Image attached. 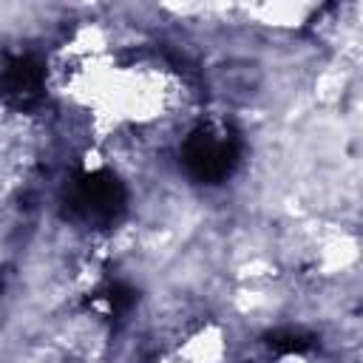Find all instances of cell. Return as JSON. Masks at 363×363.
Wrapping results in <instances>:
<instances>
[{
  "mask_svg": "<svg viewBox=\"0 0 363 363\" xmlns=\"http://www.w3.org/2000/svg\"><path fill=\"white\" fill-rule=\"evenodd\" d=\"M315 6H303V3H267V6H255L250 9V14L272 28H298L312 17Z\"/></svg>",
  "mask_w": 363,
  "mask_h": 363,
  "instance_id": "6da1fadb",
  "label": "cell"
},
{
  "mask_svg": "<svg viewBox=\"0 0 363 363\" xmlns=\"http://www.w3.org/2000/svg\"><path fill=\"white\" fill-rule=\"evenodd\" d=\"M261 363H309L306 357L301 354H284V357H275V360H261Z\"/></svg>",
  "mask_w": 363,
  "mask_h": 363,
  "instance_id": "7a4b0ae2",
  "label": "cell"
}]
</instances>
